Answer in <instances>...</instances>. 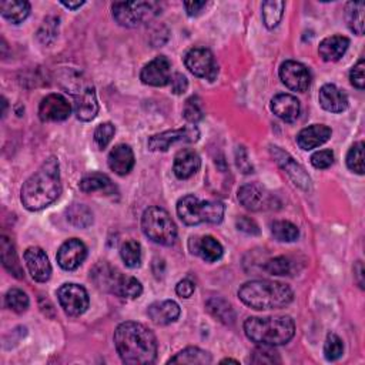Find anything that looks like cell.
<instances>
[{
	"mask_svg": "<svg viewBox=\"0 0 365 365\" xmlns=\"http://www.w3.org/2000/svg\"><path fill=\"white\" fill-rule=\"evenodd\" d=\"M115 346L124 364L146 365L157 358L156 335L140 323H122L115 331Z\"/></svg>",
	"mask_w": 365,
	"mask_h": 365,
	"instance_id": "6da1fadb",
	"label": "cell"
},
{
	"mask_svg": "<svg viewBox=\"0 0 365 365\" xmlns=\"http://www.w3.org/2000/svg\"><path fill=\"white\" fill-rule=\"evenodd\" d=\"M60 193L59 161L56 157H50L39 167L35 175L24 181L20 200L29 211H39L58 200Z\"/></svg>",
	"mask_w": 365,
	"mask_h": 365,
	"instance_id": "7a4b0ae2",
	"label": "cell"
},
{
	"mask_svg": "<svg viewBox=\"0 0 365 365\" xmlns=\"http://www.w3.org/2000/svg\"><path fill=\"white\" fill-rule=\"evenodd\" d=\"M238 297L252 310L261 311L287 307L293 301L294 293L287 284L270 279H254L240 287Z\"/></svg>",
	"mask_w": 365,
	"mask_h": 365,
	"instance_id": "3957f363",
	"label": "cell"
},
{
	"mask_svg": "<svg viewBox=\"0 0 365 365\" xmlns=\"http://www.w3.org/2000/svg\"><path fill=\"white\" fill-rule=\"evenodd\" d=\"M244 332L248 340L259 346H284L293 340L295 324L291 317H251L244 323Z\"/></svg>",
	"mask_w": 365,
	"mask_h": 365,
	"instance_id": "277c9868",
	"label": "cell"
},
{
	"mask_svg": "<svg viewBox=\"0 0 365 365\" xmlns=\"http://www.w3.org/2000/svg\"><path fill=\"white\" fill-rule=\"evenodd\" d=\"M96 284L120 298H138L143 293V286L137 278L122 274L116 268L107 264L97 266L93 271Z\"/></svg>",
	"mask_w": 365,
	"mask_h": 365,
	"instance_id": "5b68a950",
	"label": "cell"
},
{
	"mask_svg": "<svg viewBox=\"0 0 365 365\" xmlns=\"http://www.w3.org/2000/svg\"><path fill=\"white\" fill-rule=\"evenodd\" d=\"M177 214L187 226H197L202 222L218 224L224 217V206L220 202H203L187 194L177 203Z\"/></svg>",
	"mask_w": 365,
	"mask_h": 365,
	"instance_id": "8992f818",
	"label": "cell"
},
{
	"mask_svg": "<svg viewBox=\"0 0 365 365\" xmlns=\"http://www.w3.org/2000/svg\"><path fill=\"white\" fill-rule=\"evenodd\" d=\"M142 230L152 241L160 245H173L177 238V227L164 209L150 207L143 213Z\"/></svg>",
	"mask_w": 365,
	"mask_h": 365,
	"instance_id": "52a82bcc",
	"label": "cell"
},
{
	"mask_svg": "<svg viewBox=\"0 0 365 365\" xmlns=\"http://www.w3.org/2000/svg\"><path fill=\"white\" fill-rule=\"evenodd\" d=\"M115 20L124 27H137L160 12L154 2H116L111 6Z\"/></svg>",
	"mask_w": 365,
	"mask_h": 365,
	"instance_id": "ba28073f",
	"label": "cell"
},
{
	"mask_svg": "<svg viewBox=\"0 0 365 365\" xmlns=\"http://www.w3.org/2000/svg\"><path fill=\"white\" fill-rule=\"evenodd\" d=\"M67 93L74 97V115L81 122H92L99 113V103L95 88L89 83L80 84L76 81V88H67Z\"/></svg>",
	"mask_w": 365,
	"mask_h": 365,
	"instance_id": "9c48e42d",
	"label": "cell"
},
{
	"mask_svg": "<svg viewBox=\"0 0 365 365\" xmlns=\"http://www.w3.org/2000/svg\"><path fill=\"white\" fill-rule=\"evenodd\" d=\"M184 65L190 73L194 76L214 80L218 74V66L216 63L211 50L206 47H194L187 51L184 58Z\"/></svg>",
	"mask_w": 365,
	"mask_h": 365,
	"instance_id": "30bf717a",
	"label": "cell"
},
{
	"mask_svg": "<svg viewBox=\"0 0 365 365\" xmlns=\"http://www.w3.org/2000/svg\"><path fill=\"white\" fill-rule=\"evenodd\" d=\"M200 137V131L195 126H186L177 130H167L154 134L149 138V150L167 152L176 143H195Z\"/></svg>",
	"mask_w": 365,
	"mask_h": 365,
	"instance_id": "8fae6325",
	"label": "cell"
},
{
	"mask_svg": "<svg viewBox=\"0 0 365 365\" xmlns=\"http://www.w3.org/2000/svg\"><path fill=\"white\" fill-rule=\"evenodd\" d=\"M63 311L70 317H79L88 311L90 300L86 289L79 284H63L58 291Z\"/></svg>",
	"mask_w": 365,
	"mask_h": 365,
	"instance_id": "7c38bea8",
	"label": "cell"
},
{
	"mask_svg": "<svg viewBox=\"0 0 365 365\" xmlns=\"http://www.w3.org/2000/svg\"><path fill=\"white\" fill-rule=\"evenodd\" d=\"M279 79L293 92H305L311 84V73L302 63L287 60L279 66Z\"/></svg>",
	"mask_w": 365,
	"mask_h": 365,
	"instance_id": "4fadbf2b",
	"label": "cell"
},
{
	"mask_svg": "<svg viewBox=\"0 0 365 365\" xmlns=\"http://www.w3.org/2000/svg\"><path fill=\"white\" fill-rule=\"evenodd\" d=\"M72 113V106L67 99L59 93L46 96L39 106V117L42 122H65Z\"/></svg>",
	"mask_w": 365,
	"mask_h": 365,
	"instance_id": "5bb4252c",
	"label": "cell"
},
{
	"mask_svg": "<svg viewBox=\"0 0 365 365\" xmlns=\"http://www.w3.org/2000/svg\"><path fill=\"white\" fill-rule=\"evenodd\" d=\"M140 79L147 86L163 88L172 80V63L165 56H157L156 59L149 62L140 73Z\"/></svg>",
	"mask_w": 365,
	"mask_h": 365,
	"instance_id": "9a60e30c",
	"label": "cell"
},
{
	"mask_svg": "<svg viewBox=\"0 0 365 365\" xmlns=\"http://www.w3.org/2000/svg\"><path fill=\"white\" fill-rule=\"evenodd\" d=\"M238 202L250 211H263L271 209V194L256 183H248L240 187Z\"/></svg>",
	"mask_w": 365,
	"mask_h": 365,
	"instance_id": "2e32d148",
	"label": "cell"
},
{
	"mask_svg": "<svg viewBox=\"0 0 365 365\" xmlns=\"http://www.w3.org/2000/svg\"><path fill=\"white\" fill-rule=\"evenodd\" d=\"M271 153L278 163V165L283 168L287 173V176L293 180L295 186H298L302 190H310L311 188V179L305 173L304 168L286 152H283L279 147H271Z\"/></svg>",
	"mask_w": 365,
	"mask_h": 365,
	"instance_id": "e0dca14e",
	"label": "cell"
},
{
	"mask_svg": "<svg viewBox=\"0 0 365 365\" xmlns=\"http://www.w3.org/2000/svg\"><path fill=\"white\" fill-rule=\"evenodd\" d=\"M88 257V248L79 238L65 241L58 251V263L66 271H74Z\"/></svg>",
	"mask_w": 365,
	"mask_h": 365,
	"instance_id": "ac0fdd59",
	"label": "cell"
},
{
	"mask_svg": "<svg viewBox=\"0 0 365 365\" xmlns=\"http://www.w3.org/2000/svg\"><path fill=\"white\" fill-rule=\"evenodd\" d=\"M24 263L32 278L38 283H46L51 275V266L46 252L40 247H29L24 251Z\"/></svg>",
	"mask_w": 365,
	"mask_h": 365,
	"instance_id": "d6986e66",
	"label": "cell"
},
{
	"mask_svg": "<svg viewBox=\"0 0 365 365\" xmlns=\"http://www.w3.org/2000/svg\"><path fill=\"white\" fill-rule=\"evenodd\" d=\"M202 167V159L191 149H183L180 150L175 157V165L173 170L177 179L187 180L193 177L195 173L200 170Z\"/></svg>",
	"mask_w": 365,
	"mask_h": 365,
	"instance_id": "ffe728a7",
	"label": "cell"
},
{
	"mask_svg": "<svg viewBox=\"0 0 365 365\" xmlns=\"http://www.w3.org/2000/svg\"><path fill=\"white\" fill-rule=\"evenodd\" d=\"M273 113L286 123H293L300 116V102L293 95L279 93L271 100Z\"/></svg>",
	"mask_w": 365,
	"mask_h": 365,
	"instance_id": "44dd1931",
	"label": "cell"
},
{
	"mask_svg": "<svg viewBox=\"0 0 365 365\" xmlns=\"http://www.w3.org/2000/svg\"><path fill=\"white\" fill-rule=\"evenodd\" d=\"M331 129L324 124H313L310 127L302 129L297 136V143L302 150H313L324 143H327L331 137Z\"/></svg>",
	"mask_w": 365,
	"mask_h": 365,
	"instance_id": "7402d4cb",
	"label": "cell"
},
{
	"mask_svg": "<svg viewBox=\"0 0 365 365\" xmlns=\"http://www.w3.org/2000/svg\"><path fill=\"white\" fill-rule=\"evenodd\" d=\"M320 104L324 110L331 113H343L348 107L347 95L335 86V84H324L318 95Z\"/></svg>",
	"mask_w": 365,
	"mask_h": 365,
	"instance_id": "603a6c76",
	"label": "cell"
},
{
	"mask_svg": "<svg viewBox=\"0 0 365 365\" xmlns=\"http://www.w3.org/2000/svg\"><path fill=\"white\" fill-rule=\"evenodd\" d=\"M190 250L193 254L200 256L207 263L218 261L222 257V245L213 237L204 236L200 238H191L190 240Z\"/></svg>",
	"mask_w": 365,
	"mask_h": 365,
	"instance_id": "cb8c5ba5",
	"label": "cell"
},
{
	"mask_svg": "<svg viewBox=\"0 0 365 365\" xmlns=\"http://www.w3.org/2000/svg\"><path fill=\"white\" fill-rule=\"evenodd\" d=\"M107 163L111 172H115L119 176H126L133 170L136 159L130 146L119 145L110 152Z\"/></svg>",
	"mask_w": 365,
	"mask_h": 365,
	"instance_id": "d4e9b609",
	"label": "cell"
},
{
	"mask_svg": "<svg viewBox=\"0 0 365 365\" xmlns=\"http://www.w3.org/2000/svg\"><path fill=\"white\" fill-rule=\"evenodd\" d=\"M147 314L154 324L168 325L180 317V307L176 301L172 300L157 301L149 307Z\"/></svg>",
	"mask_w": 365,
	"mask_h": 365,
	"instance_id": "484cf974",
	"label": "cell"
},
{
	"mask_svg": "<svg viewBox=\"0 0 365 365\" xmlns=\"http://www.w3.org/2000/svg\"><path fill=\"white\" fill-rule=\"evenodd\" d=\"M350 39L346 36H330L320 43L318 53L325 62H339L348 50Z\"/></svg>",
	"mask_w": 365,
	"mask_h": 365,
	"instance_id": "4316f807",
	"label": "cell"
},
{
	"mask_svg": "<svg viewBox=\"0 0 365 365\" xmlns=\"http://www.w3.org/2000/svg\"><path fill=\"white\" fill-rule=\"evenodd\" d=\"M0 13L10 23H22L31 13V3L24 0H5L0 2Z\"/></svg>",
	"mask_w": 365,
	"mask_h": 365,
	"instance_id": "83f0119b",
	"label": "cell"
},
{
	"mask_svg": "<svg viewBox=\"0 0 365 365\" xmlns=\"http://www.w3.org/2000/svg\"><path fill=\"white\" fill-rule=\"evenodd\" d=\"M0 248H2V263H3V267L10 274H13L16 278H23L24 274H23L22 266H20L19 259H17V252H16L15 244L8 237L3 236L2 241H0Z\"/></svg>",
	"mask_w": 365,
	"mask_h": 365,
	"instance_id": "f1b7e54d",
	"label": "cell"
},
{
	"mask_svg": "<svg viewBox=\"0 0 365 365\" xmlns=\"http://www.w3.org/2000/svg\"><path fill=\"white\" fill-rule=\"evenodd\" d=\"M80 190L83 193L103 191L104 194H113L116 193V186L106 175L95 173V175L86 176L80 181Z\"/></svg>",
	"mask_w": 365,
	"mask_h": 365,
	"instance_id": "f546056e",
	"label": "cell"
},
{
	"mask_svg": "<svg viewBox=\"0 0 365 365\" xmlns=\"http://www.w3.org/2000/svg\"><path fill=\"white\" fill-rule=\"evenodd\" d=\"M213 358L211 354L197 348V347H188L184 348L183 351H180L176 357H173L168 364H200V365H206V364H211Z\"/></svg>",
	"mask_w": 365,
	"mask_h": 365,
	"instance_id": "4dcf8cb0",
	"label": "cell"
},
{
	"mask_svg": "<svg viewBox=\"0 0 365 365\" xmlns=\"http://www.w3.org/2000/svg\"><path fill=\"white\" fill-rule=\"evenodd\" d=\"M206 307H207V310L210 311V314L213 317H216L217 320H220L221 323H224V324H233L234 323V320H236L234 311H233L232 305L226 300H222L220 297H213L207 301Z\"/></svg>",
	"mask_w": 365,
	"mask_h": 365,
	"instance_id": "1f68e13d",
	"label": "cell"
},
{
	"mask_svg": "<svg viewBox=\"0 0 365 365\" xmlns=\"http://www.w3.org/2000/svg\"><path fill=\"white\" fill-rule=\"evenodd\" d=\"M271 234L277 241L293 243L300 237V230L291 221L277 220L271 224Z\"/></svg>",
	"mask_w": 365,
	"mask_h": 365,
	"instance_id": "d6a6232c",
	"label": "cell"
},
{
	"mask_svg": "<svg viewBox=\"0 0 365 365\" xmlns=\"http://www.w3.org/2000/svg\"><path fill=\"white\" fill-rule=\"evenodd\" d=\"M284 8L286 3L279 2V0H268V2L263 3L261 10H263V22L266 27H268V29H274L275 26H278V23L283 19Z\"/></svg>",
	"mask_w": 365,
	"mask_h": 365,
	"instance_id": "836d02e7",
	"label": "cell"
},
{
	"mask_svg": "<svg viewBox=\"0 0 365 365\" xmlns=\"http://www.w3.org/2000/svg\"><path fill=\"white\" fill-rule=\"evenodd\" d=\"M67 221L77 229H88L93 222V214L84 204H72L67 209Z\"/></svg>",
	"mask_w": 365,
	"mask_h": 365,
	"instance_id": "e575fe53",
	"label": "cell"
},
{
	"mask_svg": "<svg viewBox=\"0 0 365 365\" xmlns=\"http://www.w3.org/2000/svg\"><path fill=\"white\" fill-rule=\"evenodd\" d=\"M346 17L350 31L358 36L364 35V2L347 3Z\"/></svg>",
	"mask_w": 365,
	"mask_h": 365,
	"instance_id": "d590c367",
	"label": "cell"
},
{
	"mask_svg": "<svg viewBox=\"0 0 365 365\" xmlns=\"http://www.w3.org/2000/svg\"><path fill=\"white\" fill-rule=\"evenodd\" d=\"M120 256L129 268H137L142 264V245L134 240H129L122 245Z\"/></svg>",
	"mask_w": 365,
	"mask_h": 365,
	"instance_id": "8d00e7d4",
	"label": "cell"
},
{
	"mask_svg": "<svg viewBox=\"0 0 365 365\" xmlns=\"http://www.w3.org/2000/svg\"><path fill=\"white\" fill-rule=\"evenodd\" d=\"M183 116L187 122L195 124L204 119V108L203 102L199 96H191L186 100L184 108H183Z\"/></svg>",
	"mask_w": 365,
	"mask_h": 365,
	"instance_id": "74e56055",
	"label": "cell"
},
{
	"mask_svg": "<svg viewBox=\"0 0 365 365\" xmlns=\"http://www.w3.org/2000/svg\"><path fill=\"white\" fill-rule=\"evenodd\" d=\"M5 302L9 310L17 314L24 313L27 308H29V297H27V294L19 289L9 290L5 297Z\"/></svg>",
	"mask_w": 365,
	"mask_h": 365,
	"instance_id": "f35d334b",
	"label": "cell"
},
{
	"mask_svg": "<svg viewBox=\"0 0 365 365\" xmlns=\"http://www.w3.org/2000/svg\"><path fill=\"white\" fill-rule=\"evenodd\" d=\"M344 354V344L343 340L340 339L339 335L330 332L327 335V340L324 344V355L328 361H336L340 359Z\"/></svg>",
	"mask_w": 365,
	"mask_h": 365,
	"instance_id": "ab89813d",
	"label": "cell"
},
{
	"mask_svg": "<svg viewBox=\"0 0 365 365\" xmlns=\"http://www.w3.org/2000/svg\"><path fill=\"white\" fill-rule=\"evenodd\" d=\"M347 167L357 175H364V143H355L347 153Z\"/></svg>",
	"mask_w": 365,
	"mask_h": 365,
	"instance_id": "60d3db41",
	"label": "cell"
},
{
	"mask_svg": "<svg viewBox=\"0 0 365 365\" xmlns=\"http://www.w3.org/2000/svg\"><path fill=\"white\" fill-rule=\"evenodd\" d=\"M250 361L252 364H279L282 362L278 352L274 350V347H270V346L257 347L254 351H252Z\"/></svg>",
	"mask_w": 365,
	"mask_h": 365,
	"instance_id": "b9f144b4",
	"label": "cell"
},
{
	"mask_svg": "<svg viewBox=\"0 0 365 365\" xmlns=\"http://www.w3.org/2000/svg\"><path fill=\"white\" fill-rule=\"evenodd\" d=\"M115 133H116V127L110 122L99 124L97 129L95 130V143L100 150H104L110 145L111 140H113Z\"/></svg>",
	"mask_w": 365,
	"mask_h": 365,
	"instance_id": "7bdbcfd3",
	"label": "cell"
},
{
	"mask_svg": "<svg viewBox=\"0 0 365 365\" xmlns=\"http://www.w3.org/2000/svg\"><path fill=\"white\" fill-rule=\"evenodd\" d=\"M264 268L267 273H270L273 275H290L291 270H293L290 259H287L284 256L271 259L270 261H267Z\"/></svg>",
	"mask_w": 365,
	"mask_h": 365,
	"instance_id": "ee69618b",
	"label": "cell"
},
{
	"mask_svg": "<svg viewBox=\"0 0 365 365\" xmlns=\"http://www.w3.org/2000/svg\"><path fill=\"white\" fill-rule=\"evenodd\" d=\"M59 26V20L56 17H49L44 20L42 29L39 31V39L42 43L47 44L56 38V27Z\"/></svg>",
	"mask_w": 365,
	"mask_h": 365,
	"instance_id": "f6af8a7d",
	"label": "cell"
},
{
	"mask_svg": "<svg viewBox=\"0 0 365 365\" xmlns=\"http://www.w3.org/2000/svg\"><path fill=\"white\" fill-rule=\"evenodd\" d=\"M365 62L364 59H359L358 63L351 69V73H350V80H351V84L354 88L359 89V90H364L365 88Z\"/></svg>",
	"mask_w": 365,
	"mask_h": 365,
	"instance_id": "bcb514c9",
	"label": "cell"
},
{
	"mask_svg": "<svg viewBox=\"0 0 365 365\" xmlns=\"http://www.w3.org/2000/svg\"><path fill=\"white\" fill-rule=\"evenodd\" d=\"M334 163V153L332 150H320L316 152L311 156V164L316 168H320V170H324V168H328Z\"/></svg>",
	"mask_w": 365,
	"mask_h": 365,
	"instance_id": "7dc6e473",
	"label": "cell"
},
{
	"mask_svg": "<svg viewBox=\"0 0 365 365\" xmlns=\"http://www.w3.org/2000/svg\"><path fill=\"white\" fill-rule=\"evenodd\" d=\"M237 229L245 234H251V236H257L260 233V229L256 224L254 220H251L248 217H241L237 220Z\"/></svg>",
	"mask_w": 365,
	"mask_h": 365,
	"instance_id": "c3c4849f",
	"label": "cell"
},
{
	"mask_svg": "<svg viewBox=\"0 0 365 365\" xmlns=\"http://www.w3.org/2000/svg\"><path fill=\"white\" fill-rule=\"evenodd\" d=\"M170 84H172L173 93H176V95H183V93H186V90H187V88H188V81H187L186 76H183L181 73H176L175 76H172Z\"/></svg>",
	"mask_w": 365,
	"mask_h": 365,
	"instance_id": "681fc988",
	"label": "cell"
},
{
	"mask_svg": "<svg viewBox=\"0 0 365 365\" xmlns=\"http://www.w3.org/2000/svg\"><path fill=\"white\" fill-rule=\"evenodd\" d=\"M194 290H195V286L188 278L181 279V282L176 286V293L181 298H190L194 294Z\"/></svg>",
	"mask_w": 365,
	"mask_h": 365,
	"instance_id": "f907efd6",
	"label": "cell"
},
{
	"mask_svg": "<svg viewBox=\"0 0 365 365\" xmlns=\"http://www.w3.org/2000/svg\"><path fill=\"white\" fill-rule=\"evenodd\" d=\"M207 6L206 2H186L184 8L188 16H197L202 13V10Z\"/></svg>",
	"mask_w": 365,
	"mask_h": 365,
	"instance_id": "816d5d0a",
	"label": "cell"
},
{
	"mask_svg": "<svg viewBox=\"0 0 365 365\" xmlns=\"http://www.w3.org/2000/svg\"><path fill=\"white\" fill-rule=\"evenodd\" d=\"M354 273H357L355 277H357L358 286H359L361 289H364V267H362V263H361V261L357 263V266H355V268H354Z\"/></svg>",
	"mask_w": 365,
	"mask_h": 365,
	"instance_id": "f5cc1de1",
	"label": "cell"
},
{
	"mask_svg": "<svg viewBox=\"0 0 365 365\" xmlns=\"http://www.w3.org/2000/svg\"><path fill=\"white\" fill-rule=\"evenodd\" d=\"M60 3H62L65 8L70 9V10H76V9H79V8H81V6L84 5L83 0H77V2H70V0L67 2V0H62Z\"/></svg>",
	"mask_w": 365,
	"mask_h": 365,
	"instance_id": "db71d44e",
	"label": "cell"
},
{
	"mask_svg": "<svg viewBox=\"0 0 365 365\" xmlns=\"http://www.w3.org/2000/svg\"><path fill=\"white\" fill-rule=\"evenodd\" d=\"M221 362H234V364H238V361H236V359H230V358H227V359H222Z\"/></svg>",
	"mask_w": 365,
	"mask_h": 365,
	"instance_id": "11a10c76",
	"label": "cell"
}]
</instances>
